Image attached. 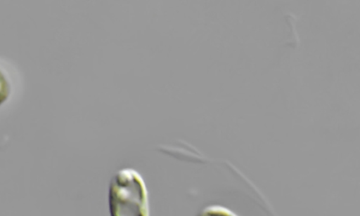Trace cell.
Here are the masks:
<instances>
[{"label":"cell","instance_id":"cell-3","mask_svg":"<svg viewBox=\"0 0 360 216\" xmlns=\"http://www.w3.org/2000/svg\"><path fill=\"white\" fill-rule=\"evenodd\" d=\"M11 90L10 81L0 69V106L8 100Z\"/></svg>","mask_w":360,"mask_h":216},{"label":"cell","instance_id":"cell-2","mask_svg":"<svg viewBox=\"0 0 360 216\" xmlns=\"http://www.w3.org/2000/svg\"><path fill=\"white\" fill-rule=\"evenodd\" d=\"M198 216H238L229 208L219 205H210L201 210Z\"/></svg>","mask_w":360,"mask_h":216},{"label":"cell","instance_id":"cell-1","mask_svg":"<svg viewBox=\"0 0 360 216\" xmlns=\"http://www.w3.org/2000/svg\"><path fill=\"white\" fill-rule=\"evenodd\" d=\"M110 216H150L149 194L141 174L126 168L116 172L108 187Z\"/></svg>","mask_w":360,"mask_h":216}]
</instances>
